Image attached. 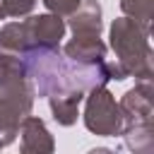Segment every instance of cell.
<instances>
[{"mask_svg":"<svg viewBox=\"0 0 154 154\" xmlns=\"http://www.w3.org/2000/svg\"><path fill=\"white\" fill-rule=\"evenodd\" d=\"M67 26L75 36H99L101 34V5L96 0H82L79 7L70 14Z\"/></svg>","mask_w":154,"mask_h":154,"instance_id":"cell-8","label":"cell"},{"mask_svg":"<svg viewBox=\"0 0 154 154\" xmlns=\"http://www.w3.org/2000/svg\"><path fill=\"white\" fill-rule=\"evenodd\" d=\"M63 53L67 60L84 63V65H99L106 60V43L99 36H75L63 46Z\"/></svg>","mask_w":154,"mask_h":154,"instance_id":"cell-7","label":"cell"},{"mask_svg":"<svg viewBox=\"0 0 154 154\" xmlns=\"http://www.w3.org/2000/svg\"><path fill=\"white\" fill-rule=\"evenodd\" d=\"M84 99V94H77V91H65V94H51L48 96V103H51V113L55 118L58 125H75L77 123V116H79V101Z\"/></svg>","mask_w":154,"mask_h":154,"instance_id":"cell-9","label":"cell"},{"mask_svg":"<svg viewBox=\"0 0 154 154\" xmlns=\"http://www.w3.org/2000/svg\"><path fill=\"white\" fill-rule=\"evenodd\" d=\"M34 96L36 89L29 77L0 82V149L14 142L22 118L31 113Z\"/></svg>","mask_w":154,"mask_h":154,"instance_id":"cell-2","label":"cell"},{"mask_svg":"<svg viewBox=\"0 0 154 154\" xmlns=\"http://www.w3.org/2000/svg\"><path fill=\"white\" fill-rule=\"evenodd\" d=\"M36 7V0H0V10L5 17H26Z\"/></svg>","mask_w":154,"mask_h":154,"instance_id":"cell-12","label":"cell"},{"mask_svg":"<svg viewBox=\"0 0 154 154\" xmlns=\"http://www.w3.org/2000/svg\"><path fill=\"white\" fill-rule=\"evenodd\" d=\"M17 135H22V152L24 154H48L55 149L53 135L48 132L46 123L31 113L22 118Z\"/></svg>","mask_w":154,"mask_h":154,"instance_id":"cell-6","label":"cell"},{"mask_svg":"<svg viewBox=\"0 0 154 154\" xmlns=\"http://www.w3.org/2000/svg\"><path fill=\"white\" fill-rule=\"evenodd\" d=\"M120 135H125V144L132 152H152L154 149V128H152V123L123 125Z\"/></svg>","mask_w":154,"mask_h":154,"instance_id":"cell-10","label":"cell"},{"mask_svg":"<svg viewBox=\"0 0 154 154\" xmlns=\"http://www.w3.org/2000/svg\"><path fill=\"white\" fill-rule=\"evenodd\" d=\"M120 10L125 17L135 19L137 24H142L144 29L152 26V17H154V0H120Z\"/></svg>","mask_w":154,"mask_h":154,"instance_id":"cell-11","label":"cell"},{"mask_svg":"<svg viewBox=\"0 0 154 154\" xmlns=\"http://www.w3.org/2000/svg\"><path fill=\"white\" fill-rule=\"evenodd\" d=\"M111 48L116 51V60L125 67L128 77L149 79L152 77V46L149 29L137 24L130 17H118L111 24Z\"/></svg>","mask_w":154,"mask_h":154,"instance_id":"cell-1","label":"cell"},{"mask_svg":"<svg viewBox=\"0 0 154 154\" xmlns=\"http://www.w3.org/2000/svg\"><path fill=\"white\" fill-rule=\"evenodd\" d=\"M118 106H120L125 125L152 123V84H149V79H140V84H135L130 91H125L123 99L118 101Z\"/></svg>","mask_w":154,"mask_h":154,"instance_id":"cell-5","label":"cell"},{"mask_svg":"<svg viewBox=\"0 0 154 154\" xmlns=\"http://www.w3.org/2000/svg\"><path fill=\"white\" fill-rule=\"evenodd\" d=\"M41 2L46 5L48 12H53V14H58V17H70V14L79 7L82 0H41Z\"/></svg>","mask_w":154,"mask_h":154,"instance_id":"cell-13","label":"cell"},{"mask_svg":"<svg viewBox=\"0 0 154 154\" xmlns=\"http://www.w3.org/2000/svg\"><path fill=\"white\" fill-rule=\"evenodd\" d=\"M22 34H24V51L60 48V38L65 36V22L53 12L34 14L29 19H22Z\"/></svg>","mask_w":154,"mask_h":154,"instance_id":"cell-4","label":"cell"},{"mask_svg":"<svg viewBox=\"0 0 154 154\" xmlns=\"http://www.w3.org/2000/svg\"><path fill=\"white\" fill-rule=\"evenodd\" d=\"M84 125L89 132L101 137H116L120 135L125 120L120 113V106L116 96L106 89V84H96L87 91V106H84Z\"/></svg>","mask_w":154,"mask_h":154,"instance_id":"cell-3","label":"cell"}]
</instances>
